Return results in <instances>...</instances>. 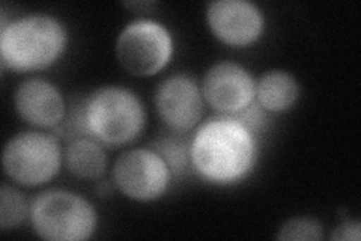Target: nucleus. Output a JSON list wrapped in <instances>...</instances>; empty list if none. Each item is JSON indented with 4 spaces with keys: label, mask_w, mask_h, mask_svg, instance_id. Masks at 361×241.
I'll use <instances>...</instances> for the list:
<instances>
[{
    "label": "nucleus",
    "mask_w": 361,
    "mask_h": 241,
    "mask_svg": "<svg viewBox=\"0 0 361 241\" xmlns=\"http://www.w3.org/2000/svg\"><path fill=\"white\" fill-rule=\"evenodd\" d=\"M191 166L208 182L229 186L250 174L256 158V136L229 114L203 122L191 137Z\"/></svg>",
    "instance_id": "1"
},
{
    "label": "nucleus",
    "mask_w": 361,
    "mask_h": 241,
    "mask_svg": "<svg viewBox=\"0 0 361 241\" xmlns=\"http://www.w3.org/2000/svg\"><path fill=\"white\" fill-rule=\"evenodd\" d=\"M68 45L63 23L49 14H30L0 29V64L14 71H38L51 66Z\"/></svg>",
    "instance_id": "2"
},
{
    "label": "nucleus",
    "mask_w": 361,
    "mask_h": 241,
    "mask_svg": "<svg viewBox=\"0 0 361 241\" xmlns=\"http://www.w3.org/2000/svg\"><path fill=\"white\" fill-rule=\"evenodd\" d=\"M85 112L90 137L111 148L134 142L146 125L142 100L122 86H103L86 95Z\"/></svg>",
    "instance_id": "3"
},
{
    "label": "nucleus",
    "mask_w": 361,
    "mask_h": 241,
    "mask_svg": "<svg viewBox=\"0 0 361 241\" xmlns=\"http://www.w3.org/2000/svg\"><path fill=\"white\" fill-rule=\"evenodd\" d=\"M33 231L49 241H83L94 235L98 216L87 199L63 189H50L32 201Z\"/></svg>",
    "instance_id": "4"
},
{
    "label": "nucleus",
    "mask_w": 361,
    "mask_h": 241,
    "mask_svg": "<svg viewBox=\"0 0 361 241\" xmlns=\"http://www.w3.org/2000/svg\"><path fill=\"white\" fill-rule=\"evenodd\" d=\"M63 153L54 134L21 131L11 137L2 153L6 177L26 187L42 186L59 174Z\"/></svg>",
    "instance_id": "5"
},
{
    "label": "nucleus",
    "mask_w": 361,
    "mask_h": 241,
    "mask_svg": "<svg viewBox=\"0 0 361 241\" xmlns=\"http://www.w3.org/2000/svg\"><path fill=\"white\" fill-rule=\"evenodd\" d=\"M115 52L123 70L137 77H151L171 62L173 38L160 21L137 18L121 30Z\"/></svg>",
    "instance_id": "6"
},
{
    "label": "nucleus",
    "mask_w": 361,
    "mask_h": 241,
    "mask_svg": "<svg viewBox=\"0 0 361 241\" xmlns=\"http://www.w3.org/2000/svg\"><path fill=\"white\" fill-rule=\"evenodd\" d=\"M167 163L152 148H133L122 153L111 170L115 187L127 198L149 202L161 198L172 181Z\"/></svg>",
    "instance_id": "7"
},
{
    "label": "nucleus",
    "mask_w": 361,
    "mask_h": 241,
    "mask_svg": "<svg viewBox=\"0 0 361 241\" xmlns=\"http://www.w3.org/2000/svg\"><path fill=\"white\" fill-rule=\"evenodd\" d=\"M203 100L219 114H235L256 100V82L241 64H214L200 85Z\"/></svg>",
    "instance_id": "8"
},
{
    "label": "nucleus",
    "mask_w": 361,
    "mask_h": 241,
    "mask_svg": "<svg viewBox=\"0 0 361 241\" xmlns=\"http://www.w3.org/2000/svg\"><path fill=\"white\" fill-rule=\"evenodd\" d=\"M203 95L195 78L173 74L164 78L155 90V107L166 127L178 133H188L202 121Z\"/></svg>",
    "instance_id": "9"
},
{
    "label": "nucleus",
    "mask_w": 361,
    "mask_h": 241,
    "mask_svg": "<svg viewBox=\"0 0 361 241\" xmlns=\"http://www.w3.org/2000/svg\"><path fill=\"white\" fill-rule=\"evenodd\" d=\"M207 21L219 41L232 47H245L261 38L265 18L248 0H214L207 8Z\"/></svg>",
    "instance_id": "10"
},
{
    "label": "nucleus",
    "mask_w": 361,
    "mask_h": 241,
    "mask_svg": "<svg viewBox=\"0 0 361 241\" xmlns=\"http://www.w3.org/2000/svg\"><path fill=\"white\" fill-rule=\"evenodd\" d=\"M14 107L18 117L32 127L51 130L63 121L68 109L61 90L41 77L26 78L17 86Z\"/></svg>",
    "instance_id": "11"
},
{
    "label": "nucleus",
    "mask_w": 361,
    "mask_h": 241,
    "mask_svg": "<svg viewBox=\"0 0 361 241\" xmlns=\"http://www.w3.org/2000/svg\"><path fill=\"white\" fill-rule=\"evenodd\" d=\"M63 162L71 175L80 180H98L107 172L109 157L104 145L92 137H82L66 143Z\"/></svg>",
    "instance_id": "12"
},
{
    "label": "nucleus",
    "mask_w": 361,
    "mask_h": 241,
    "mask_svg": "<svg viewBox=\"0 0 361 241\" xmlns=\"http://www.w3.org/2000/svg\"><path fill=\"white\" fill-rule=\"evenodd\" d=\"M298 98L300 85L288 71H268L256 82V100L268 113L286 112Z\"/></svg>",
    "instance_id": "13"
},
{
    "label": "nucleus",
    "mask_w": 361,
    "mask_h": 241,
    "mask_svg": "<svg viewBox=\"0 0 361 241\" xmlns=\"http://www.w3.org/2000/svg\"><path fill=\"white\" fill-rule=\"evenodd\" d=\"M149 148H152L164 160L173 177L184 174L185 169L191 165V137L188 133H178L171 130V133L167 131V134L158 137Z\"/></svg>",
    "instance_id": "14"
},
{
    "label": "nucleus",
    "mask_w": 361,
    "mask_h": 241,
    "mask_svg": "<svg viewBox=\"0 0 361 241\" xmlns=\"http://www.w3.org/2000/svg\"><path fill=\"white\" fill-rule=\"evenodd\" d=\"M53 134L66 143L82 139V137H90L86 122L85 97H75L71 100L63 121L53 129Z\"/></svg>",
    "instance_id": "15"
},
{
    "label": "nucleus",
    "mask_w": 361,
    "mask_h": 241,
    "mask_svg": "<svg viewBox=\"0 0 361 241\" xmlns=\"http://www.w3.org/2000/svg\"><path fill=\"white\" fill-rule=\"evenodd\" d=\"M26 199L23 194L8 184L0 189V228L8 231L11 228L20 226L27 217Z\"/></svg>",
    "instance_id": "16"
},
{
    "label": "nucleus",
    "mask_w": 361,
    "mask_h": 241,
    "mask_svg": "<svg viewBox=\"0 0 361 241\" xmlns=\"http://www.w3.org/2000/svg\"><path fill=\"white\" fill-rule=\"evenodd\" d=\"M277 240L293 241H319L324 238V228L316 219L309 217H293L280 226L276 234Z\"/></svg>",
    "instance_id": "17"
},
{
    "label": "nucleus",
    "mask_w": 361,
    "mask_h": 241,
    "mask_svg": "<svg viewBox=\"0 0 361 241\" xmlns=\"http://www.w3.org/2000/svg\"><path fill=\"white\" fill-rule=\"evenodd\" d=\"M229 117H233L240 124H243L248 131L256 134L267 125L268 112L259 105L257 100H255L245 109H243L241 112L235 114H229Z\"/></svg>",
    "instance_id": "18"
},
{
    "label": "nucleus",
    "mask_w": 361,
    "mask_h": 241,
    "mask_svg": "<svg viewBox=\"0 0 361 241\" xmlns=\"http://www.w3.org/2000/svg\"><path fill=\"white\" fill-rule=\"evenodd\" d=\"M330 238L333 241H360L361 225L358 222L345 221L333 229Z\"/></svg>",
    "instance_id": "19"
}]
</instances>
